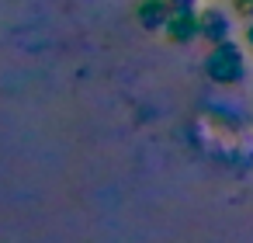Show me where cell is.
I'll use <instances>...</instances> for the list:
<instances>
[{"label":"cell","instance_id":"cell-1","mask_svg":"<svg viewBox=\"0 0 253 243\" xmlns=\"http://www.w3.org/2000/svg\"><path fill=\"white\" fill-rule=\"evenodd\" d=\"M250 42H253V28H250Z\"/></svg>","mask_w":253,"mask_h":243}]
</instances>
